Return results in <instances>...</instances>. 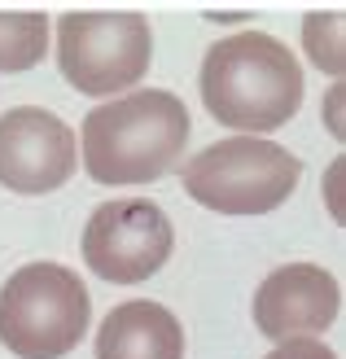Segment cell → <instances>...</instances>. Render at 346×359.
<instances>
[{
    "mask_svg": "<svg viewBox=\"0 0 346 359\" xmlns=\"http://www.w3.org/2000/svg\"><path fill=\"white\" fill-rule=\"evenodd\" d=\"M189 132V110L175 93L149 88V93L110 97L84 118V171L110 189L149 184L180 167Z\"/></svg>",
    "mask_w": 346,
    "mask_h": 359,
    "instance_id": "1",
    "label": "cell"
},
{
    "mask_svg": "<svg viewBox=\"0 0 346 359\" xmlns=\"http://www.w3.org/2000/svg\"><path fill=\"white\" fill-rule=\"evenodd\" d=\"M202 101L211 118L237 128V136L285 128L302 105V66L267 31L228 35L202 62Z\"/></svg>",
    "mask_w": 346,
    "mask_h": 359,
    "instance_id": "2",
    "label": "cell"
},
{
    "mask_svg": "<svg viewBox=\"0 0 346 359\" xmlns=\"http://www.w3.org/2000/svg\"><path fill=\"white\" fill-rule=\"evenodd\" d=\"M93 302L79 272L62 263H27L0 285V342L18 359H62L79 346Z\"/></svg>",
    "mask_w": 346,
    "mask_h": 359,
    "instance_id": "3",
    "label": "cell"
},
{
    "mask_svg": "<svg viewBox=\"0 0 346 359\" xmlns=\"http://www.w3.org/2000/svg\"><path fill=\"white\" fill-rule=\"evenodd\" d=\"M302 180V163L263 136H228L185 163V193L220 215H267Z\"/></svg>",
    "mask_w": 346,
    "mask_h": 359,
    "instance_id": "4",
    "label": "cell"
},
{
    "mask_svg": "<svg viewBox=\"0 0 346 359\" xmlns=\"http://www.w3.org/2000/svg\"><path fill=\"white\" fill-rule=\"evenodd\" d=\"M154 62V31L140 13L84 9L58 22V66L84 97L132 93Z\"/></svg>",
    "mask_w": 346,
    "mask_h": 359,
    "instance_id": "5",
    "label": "cell"
},
{
    "mask_svg": "<svg viewBox=\"0 0 346 359\" xmlns=\"http://www.w3.org/2000/svg\"><path fill=\"white\" fill-rule=\"evenodd\" d=\"M171 245H175L171 219L162 215V206L145 202V197L97 206L84 228V263L101 280L114 285L149 280L171 259Z\"/></svg>",
    "mask_w": 346,
    "mask_h": 359,
    "instance_id": "6",
    "label": "cell"
},
{
    "mask_svg": "<svg viewBox=\"0 0 346 359\" xmlns=\"http://www.w3.org/2000/svg\"><path fill=\"white\" fill-rule=\"evenodd\" d=\"M75 132L40 105L0 114V184L9 193H53L75 175Z\"/></svg>",
    "mask_w": 346,
    "mask_h": 359,
    "instance_id": "7",
    "label": "cell"
},
{
    "mask_svg": "<svg viewBox=\"0 0 346 359\" xmlns=\"http://www.w3.org/2000/svg\"><path fill=\"white\" fill-rule=\"evenodd\" d=\"M342 311L338 280L316 263H289L277 267L259 290H254V325L272 342H294V337L324 333Z\"/></svg>",
    "mask_w": 346,
    "mask_h": 359,
    "instance_id": "8",
    "label": "cell"
},
{
    "mask_svg": "<svg viewBox=\"0 0 346 359\" xmlns=\"http://www.w3.org/2000/svg\"><path fill=\"white\" fill-rule=\"evenodd\" d=\"M97 359H185V329L162 302H119L97 329Z\"/></svg>",
    "mask_w": 346,
    "mask_h": 359,
    "instance_id": "9",
    "label": "cell"
},
{
    "mask_svg": "<svg viewBox=\"0 0 346 359\" xmlns=\"http://www.w3.org/2000/svg\"><path fill=\"white\" fill-rule=\"evenodd\" d=\"M48 48L44 13H0V75H22Z\"/></svg>",
    "mask_w": 346,
    "mask_h": 359,
    "instance_id": "10",
    "label": "cell"
},
{
    "mask_svg": "<svg viewBox=\"0 0 346 359\" xmlns=\"http://www.w3.org/2000/svg\"><path fill=\"white\" fill-rule=\"evenodd\" d=\"M302 44L312 53V62L324 75H342L346 70V48H342V13H312L302 22Z\"/></svg>",
    "mask_w": 346,
    "mask_h": 359,
    "instance_id": "11",
    "label": "cell"
},
{
    "mask_svg": "<svg viewBox=\"0 0 346 359\" xmlns=\"http://www.w3.org/2000/svg\"><path fill=\"white\" fill-rule=\"evenodd\" d=\"M267 359H338L320 337H294V342H281Z\"/></svg>",
    "mask_w": 346,
    "mask_h": 359,
    "instance_id": "12",
    "label": "cell"
}]
</instances>
